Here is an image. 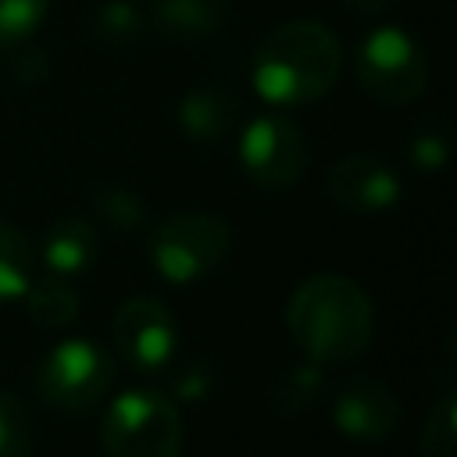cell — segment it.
Segmentation results:
<instances>
[{"instance_id":"17","label":"cell","mask_w":457,"mask_h":457,"mask_svg":"<svg viewBox=\"0 0 457 457\" xmlns=\"http://www.w3.org/2000/svg\"><path fill=\"white\" fill-rule=\"evenodd\" d=\"M0 457H32V414L14 389H0Z\"/></svg>"},{"instance_id":"7","label":"cell","mask_w":457,"mask_h":457,"mask_svg":"<svg viewBox=\"0 0 457 457\" xmlns=\"http://www.w3.org/2000/svg\"><path fill=\"white\" fill-rule=\"evenodd\" d=\"M311 146L296 121L282 114H264L243 129L239 139V164L246 179L261 189H286L307 168Z\"/></svg>"},{"instance_id":"20","label":"cell","mask_w":457,"mask_h":457,"mask_svg":"<svg viewBox=\"0 0 457 457\" xmlns=\"http://www.w3.org/2000/svg\"><path fill=\"white\" fill-rule=\"evenodd\" d=\"M136 32V18H132V7L129 4H107L96 18V36L104 43H125L129 36Z\"/></svg>"},{"instance_id":"2","label":"cell","mask_w":457,"mask_h":457,"mask_svg":"<svg viewBox=\"0 0 457 457\" xmlns=\"http://www.w3.org/2000/svg\"><path fill=\"white\" fill-rule=\"evenodd\" d=\"M343 64V46L336 32L321 21H286L271 29L253 54V86L268 104L300 107L321 100Z\"/></svg>"},{"instance_id":"14","label":"cell","mask_w":457,"mask_h":457,"mask_svg":"<svg viewBox=\"0 0 457 457\" xmlns=\"http://www.w3.org/2000/svg\"><path fill=\"white\" fill-rule=\"evenodd\" d=\"M21 300H25L29 321H36L39 328H68L79 318V293L61 275H46L39 282H29Z\"/></svg>"},{"instance_id":"6","label":"cell","mask_w":457,"mask_h":457,"mask_svg":"<svg viewBox=\"0 0 457 457\" xmlns=\"http://www.w3.org/2000/svg\"><path fill=\"white\" fill-rule=\"evenodd\" d=\"M357 82L378 104H411L428 86V57L403 29L378 25L357 46Z\"/></svg>"},{"instance_id":"12","label":"cell","mask_w":457,"mask_h":457,"mask_svg":"<svg viewBox=\"0 0 457 457\" xmlns=\"http://www.w3.org/2000/svg\"><path fill=\"white\" fill-rule=\"evenodd\" d=\"M43 268L50 275H61V278H71V275H82L93 257H96V232L86 218H57L46 236H43Z\"/></svg>"},{"instance_id":"23","label":"cell","mask_w":457,"mask_h":457,"mask_svg":"<svg viewBox=\"0 0 457 457\" xmlns=\"http://www.w3.org/2000/svg\"><path fill=\"white\" fill-rule=\"evenodd\" d=\"M346 11H353V14H378V11H386L393 0H339Z\"/></svg>"},{"instance_id":"1","label":"cell","mask_w":457,"mask_h":457,"mask_svg":"<svg viewBox=\"0 0 457 457\" xmlns=\"http://www.w3.org/2000/svg\"><path fill=\"white\" fill-rule=\"evenodd\" d=\"M286 325L307 361L343 364L368 350L375 332V303L353 278L321 271L289 293Z\"/></svg>"},{"instance_id":"19","label":"cell","mask_w":457,"mask_h":457,"mask_svg":"<svg viewBox=\"0 0 457 457\" xmlns=\"http://www.w3.org/2000/svg\"><path fill=\"white\" fill-rule=\"evenodd\" d=\"M46 7L50 0H0V46L25 43L39 29Z\"/></svg>"},{"instance_id":"15","label":"cell","mask_w":457,"mask_h":457,"mask_svg":"<svg viewBox=\"0 0 457 457\" xmlns=\"http://www.w3.org/2000/svg\"><path fill=\"white\" fill-rule=\"evenodd\" d=\"M32 282V243L25 232L0 218V300H14Z\"/></svg>"},{"instance_id":"9","label":"cell","mask_w":457,"mask_h":457,"mask_svg":"<svg viewBox=\"0 0 457 457\" xmlns=\"http://www.w3.org/2000/svg\"><path fill=\"white\" fill-rule=\"evenodd\" d=\"M328 196L357 214H371V211H386L400 200L403 186L400 175L393 171L389 161L375 157V154H346L328 168Z\"/></svg>"},{"instance_id":"5","label":"cell","mask_w":457,"mask_h":457,"mask_svg":"<svg viewBox=\"0 0 457 457\" xmlns=\"http://www.w3.org/2000/svg\"><path fill=\"white\" fill-rule=\"evenodd\" d=\"M114 378V361L96 339H64L43 353L32 386L46 407L86 411L93 407Z\"/></svg>"},{"instance_id":"22","label":"cell","mask_w":457,"mask_h":457,"mask_svg":"<svg viewBox=\"0 0 457 457\" xmlns=\"http://www.w3.org/2000/svg\"><path fill=\"white\" fill-rule=\"evenodd\" d=\"M318 386H321L318 364H314V361H307V364H300V368H293V371L286 375V382H282V393H278V396H289V400H296V403H307V400L318 393Z\"/></svg>"},{"instance_id":"4","label":"cell","mask_w":457,"mask_h":457,"mask_svg":"<svg viewBox=\"0 0 457 457\" xmlns=\"http://www.w3.org/2000/svg\"><path fill=\"white\" fill-rule=\"evenodd\" d=\"M150 261L171 286H193L207 278L232 250V225L207 211L168 214L150 232Z\"/></svg>"},{"instance_id":"21","label":"cell","mask_w":457,"mask_h":457,"mask_svg":"<svg viewBox=\"0 0 457 457\" xmlns=\"http://www.w3.org/2000/svg\"><path fill=\"white\" fill-rule=\"evenodd\" d=\"M411 161H414L421 171L443 168V161H446V139H443V132H436V129L418 132L414 143H411Z\"/></svg>"},{"instance_id":"10","label":"cell","mask_w":457,"mask_h":457,"mask_svg":"<svg viewBox=\"0 0 457 457\" xmlns=\"http://www.w3.org/2000/svg\"><path fill=\"white\" fill-rule=\"evenodd\" d=\"M403 411L396 393L378 378H353L332 400V425L361 443H378L396 432Z\"/></svg>"},{"instance_id":"13","label":"cell","mask_w":457,"mask_h":457,"mask_svg":"<svg viewBox=\"0 0 457 457\" xmlns=\"http://www.w3.org/2000/svg\"><path fill=\"white\" fill-rule=\"evenodd\" d=\"M228 0H154V25L175 43H196L211 36L225 18Z\"/></svg>"},{"instance_id":"8","label":"cell","mask_w":457,"mask_h":457,"mask_svg":"<svg viewBox=\"0 0 457 457\" xmlns=\"http://www.w3.org/2000/svg\"><path fill=\"white\" fill-rule=\"evenodd\" d=\"M111 339L118 357L146 375H157L171 364L175 343H179V328L171 311L154 300V296H129L111 321Z\"/></svg>"},{"instance_id":"11","label":"cell","mask_w":457,"mask_h":457,"mask_svg":"<svg viewBox=\"0 0 457 457\" xmlns=\"http://www.w3.org/2000/svg\"><path fill=\"white\" fill-rule=\"evenodd\" d=\"M239 118V100L225 86H196L179 104V125L196 143L221 139Z\"/></svg>"},{"instance_id":"16","label":"cell","mask_w":457,"mask_h":457,"mask_svg":"<svg viewBox=\"0 0 457 457\" xmlns=\"http://www.w3.org/2000/svg\"><path fill=\"white\" fill-rule=\"evenodd\" d=\"M418 457H457V396H453V389H446L432 403L421 439H418Z\"/></svg>"},{"instance_id":"18","label":"cell","mask_w":457,"mask_h":457,"mask_svg":"<svg viewBox=\"0 0 457 457\" xmlns=\"http://www.w3.org/2000/svg\"><path fill=\"white\" fill-rule=\"evenodd\" d=\"M93 211L100 214L104 225H111V228H118V232H132V228H139V225L146 221V207L139 204V196L129 193V189H121V186L100 189V193L93 196Z\"/></svg>"},{"instance_id":"3","label":"cell","mask_w":457,"mask_h":457,"mask_svg":"<svg viewBox=\"0 0 457 457\" xmlns=\"http://www.w3.org/2000/svg\"><path fill=\"white\" fill-rule=\"evenodd\" d=\"M100 443L107 457H182V414L157 389H125L104 411Z\"/></svg>"}]
</instances>
